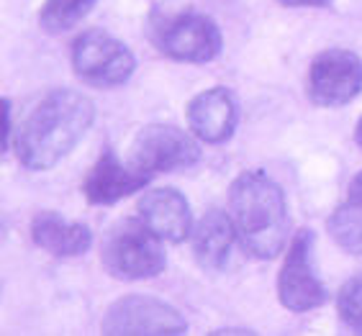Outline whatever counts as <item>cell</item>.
Wrapping results in <instances>:
<instances>
[{"mask_svg": "<svg viewBox=\"0 0 362 336\" xmlns=\"http://www.w3.org/2000/svg\"><path fill=\"white\" fill-rule=\"evenodd\" d=\"M95 119V105L72 88L52 90L18 131L16 155L26 169L57 167L83 141Z\"/></svg>", "mask_w": 362, "mask_h": 336, "instance_id": "1", "label": "cell"}, {"mask_svg": "<svg viewBox=\"0 0 362 336\" xmlns=\"http://www.w3.org/2000/svg\"><path fill=\"white\" fill-rule=\"evenodd\" d=\"M229 216L242 249L255 259H275L291 234L283 188L267 172L247 169L229 188Z\"/></svg>", "mask_w": 362, "mask_h": 336, "instance_id": "2", "label": "cell"}, {"mask_svg": "<svg viewBox=\"0 0 362 336\" xmlns=\"http://www.w3.org/2000/svg\"><path fill=\"white\" fill-rule=\"evenodd\" d=\"M162 241L141 218H124L113 224L100 244V259L108 275L119 280H149L165 270L168 254Z\"/></svg>", "mask_w": 362, "mask_h": 336, "instance_id": "3", "label": "cell"}, {"mask_svg": "<svg viewBox=\"0 0 362 336\" xmlns=\"http://www.w3.org/2000/svg\"><path fill=\"white\" fill-rule=\"evenodd\" d=\"M70 56L77 78L100 90L129 83L136 70V56L132 49L103 28H90L77 36Z\"/></svg>", "mask_w": 362, "mask_h": 336, "instance_id": "4", "label": "cell"}, {"mask_svg": "<svg viewBox=\"0 0 362 336\" xmlns=\"http://www.w3.org/2000/svg\"><path fill=\"white\" fill-rule=\"evenodd\" d=\"M152 44L175 62L206 64L221 54V31L203 13L160 16L152 23Z\"/></svg>", "mask_w": 362, "mask_h": 336, "instance_id": "5", "label": "cell"}, {"mask_svg": "<svg viewBox=\"0 0 362 336\" xmlns=\"http://www.w3.org/2000/svg\"><path fill=\"white\" fill-rule=\"evenodd\" d=\"M100 331L105 336H180L188 331V321L160 298L126 295L108 306Z\"/></svg>", "mask_w": 362, "mask_h": 336, "instance_id": "6", "label": "cell"}, {"mask_svg": "<svg viewBox=\"0 0 362 336\" xmlns=\"http://www.w3.org/2000/svg\"><path fill=\"white\" fill-rule=\"evenodd\" d=\"M278 301L291 313H308L327 301L324 282L314 272V232L300 229L291 239L278 272Z\"/></svg>", "mask_w": 362, "mask_h": 336, "instance_id": "7", "label": "cell"}, {"mask_svg": "<svg viewBox=\"0 0 362 336\" xmlns=\"http://www.w3.org/2000/svg\"><path fill=\"white\" fill-rule=\"evenodd\" d=\"M201 149L193 136L170 124H149L144 126L132 147V164L149 177L160 172H175L198 164Z\"/></svg>", "mask_w": 362, "mask_h": 336, "instance_id": "8", "label": "cell"}, {"mask_svg": "<svg viewBox=\"0 0 362 336\" xmlns=\"http://www.w3.org/2000/svg\"><path fill=\"white\" fill-rule=\"evenodd\" d=\"M362 92V59L349 49L321 52L308 70V98L321 108L347 105Z\"/></svg>", "mask_w": 362, "mask_h": 336, "instance_id": "9", "label": "cell"}, {"mask_svg": "<svg viewBox=\"0 0 362 336\" xmlns=\"http://www.w3.org/2000/svg\"><path fill=\"white\" fill-rule=\"evenodd\" d=\"M188 126L203 144H223L239 126V105L226 88H209L188 103Z\"/></svg>", "mask_w": 362, "mask_h": 336, "instance_id": "10", "label": "cell"}, {"mask_svg": "<svg viewBox=\"0 0 362 336\" xmlns=\"http://www.w3.org/2000/svg\"><path fill=\"white\" fill-rule=\"evenodd\" d=\"M152 182V177L132 167H124L119 157L105 149L100 160L90 167V172L85 175L83 193L88 198V203L93 205H113L124 200V198L134 196L136 190L146 188Z\"/></svg>", "mask_w": 362, "mask_h": 336, "instance_id": "11", "label": "cell"}, {"mask_svg": "<svg viewBox=\"0 0 362 336\" xmlns=\"http://www.w3.org/2000/svg\"><path fill=\"white\" fill-rule=\"evenodd\" d=\"M139 218L165 241H185L193 234V213L182 193L173 188H154L144 193L136 208Z\"/></svg>", "mask_w": 362, "mask_h": 336, "instance_id": "12", "label": "cell"}, {"mask_svg": "<svg viewBox=\"0 0 362 336\" xmlns=\"http://www.w3.org/2000/svg\"><path fill=\"white\" fill-rule=\"evenodd\" d=\"M193 257L195 262L209 270L218 272L226 267L231 257V249L237 244V229L231 224V216L218 208H211L203 213V218L193 226Z\"/></svg>", "mask_w": 362, "mask_h": 336, "instance_id": "13", "label": "cell"}, {"mask_svg": "<svg viewBox=\"0 0 362 336\" xmlns=\"http://www.w3.org/2000/svg\"><path fill=\"white\" fill-rule=\"evenodd\" d=\"M31 239L39 249L54 257H80L93 244V234L88 226L64 221L59 213H52V210H42L34 216Z\"/></svg>", "mask_w": 362, "mask_h": 336, "instance_id": "14", "label": "cell"}, {"mask_svg": "<svg viewBox=\"0 0 362 336\" xmlns=\"http://www.w3.org/2000/svg\"><path fill=\"white\" fill-rule=\"evenodd\" d=\"M327 232L344 252L362 254V203L349 198V203L334 208L327 221Z\"/></svg>", "mask_w": 362, "mask_h": 336, "instance_id": "15", "label": "cell"}, {"mask_svg": "<svg viewBox=\"0 0 362 336\" xmlns=\"http://www.w3.org/2000/svg\"><path fill=\"white\" fill-rule=\"evenodd\" d=\"M98 0H44L39 23L47 34H64L95 8Z\"/></svg>", "mask_w": 362, "mask_h": 336, "instance_id": "16", "label": "cell"}, {"mask_svg": "<svg viewBox=\"0 0 362 336\" xmlns=\"http://www.w3.org/2000/svg\"><path fill=\"white\" fill-rule=\"evenodd\" d=\"M337 311H339V321L352 334H362V275L349 277L341 285L337 295Z\"/></svg>", "mask_w": 362, "mask_h": 336, "instance_id": "17", "label": "cell"}, {"mask_svg": "<svg viewBox=\"0 0 362 336\" xmlns=\"http://www.w3.org/2000/svg\"><path fill=\"white\" fill-rule=\"evenodd\" d=\"M0 111H3V139H0V149L6 155L8 149H11V128H13V124H11V100L8 98L0 100Z\"/></svg>", "mask_w": 362, "mask_h": 336, "instance_id": "18", "label": "cell"}, {"mask_svg": "<svg viewBox=\"0 0 362 336\" xmlns=\"http://www.w3.org/2000/svg\"><path fill=\"white\" fill-rule=\"evenodd\" d=\"M278 3L288 8H324V6H329L332 0H278Z\"/></svg>", "mask_w": 362, "mask_h": 336, "instance_id": "19", "label": "cell"}, {"mask_svg": "<svg viewBox=\"0 0 362 336\" xmlns=\"http://www.w3.org/2000/svg\"><path fill=\"white\" fill-rule=\"evenodd\" d=\"M349 198L357 200V203H362V172H357V175L352 177V182H349Z\"/></svg>", "mask_w": 362, "mask_h": 336, "instance_id": "20", "label": "cell"}, {"mask_svg": "<svg viewBox=\"0 0 362 336\" xmlns=\"http://www.w3.org/2000/svg\"><path fill=\"white\" fill-rule=\"evenodd\" d=\"M355 141H357V147L362 149V119L357 121V128H355Z\"/></svg>", "mask_w": 362, "mask_h": 336, "instance_id": "21", "label": "cell"}]
</instances>
